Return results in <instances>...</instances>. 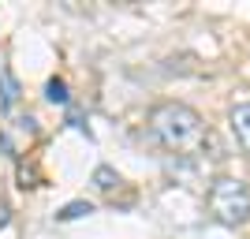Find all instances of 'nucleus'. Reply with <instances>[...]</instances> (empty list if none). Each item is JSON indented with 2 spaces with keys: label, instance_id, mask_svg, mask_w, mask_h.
<instances>
[{
  "label": "nucleus",
  "instance_id": "nucleus-6",
  "mask_svg": "<svg viewBox=\"0 0 250 239\" xmlns=\"http://www.w3.org/2000/svg\"><path fill=\"white\" fill-rule=\"evenodd\" d=\"M49 101H67V94H63V83H60V79H49Z\"/></svg>",
  "mask_w": 250,
  "mask_h": 239
},
{
  "label": "nucleus",
  "instance_id": "nucleus-7",
  "mask_svg": "<svg viewBox=\"0 0 250 239\" xmlns=\"http://www.w3.org/2000/svg\"><path fill=\"white\" fill-rule=\"evenodd\" d=\"M8 220H11V206H8V198L0 195V232L8 228Z\"/></svg>",
  "mask_w": 250,
  "mask_h": 239
},
{
  "label": "nucleus",
  "instance_id": "nucleus-1",
  "mask_svg": "<svg viewBox=\"0 0 250 239\" xmlns=\"http://www.w3.org/2000/svg\"><path fill=\"white\" fill-rule=\"evenodd\" d=\"M149 135L168 153H198L209 142V127L198 109L183 101H161L149 109Z\"/></svg>",
  "mask_w": 250,
  "mask_h": 239
},
{
  "label": "nucleus",
  "instance_id": "nucleus-5",
  "mask_svg": "<svg viewBox=\"0 0 250 239\" xmlns=\"http://www.w3.org/2000/svg\"><path fill=\"white\" fill-rule=\"evenodd\" d=\"M94 179H97V187H104V191L120 183V176H116L112 168H97V172H94Z\"/></svg>",
  "mask_w": 250,
  "mask_h": 239
},
{
  "label": "nucleus",
  "instance_id": "nucleus-2",
  "mask_svg": "<svg viewBox=\"0 0 250 239\" xmlns=\"http://www.w3.org/2000/svg\"><path fill=\"white\" fill-rule=\"evenodd\" d=\"M206 209L220 228H243L250 220V187L235 176H217L206 191Z\"/></svg>",
  "mask_w": 250,
  "mask_h": 239
},
{
  "label": "nucleus",
  "instance_id": "nucleus-4",
  "mask_svg": "<svg viewBox=\"0 0 250 239\" xmlns=\"http://www.w3.org/2000/svg\"><path fill=\"white\" fill-rule=\"evenodd\" d=\"M0 86H4V109H11V105H15V97H19V86H15V79H11L8 71L0 75Z\"/></svg>",
  "mask_w": 250,
  "mask_h": 239
},
{
  "label": "nucleus",
  "instance_id": "nucleus-3",
  "mask_svg": "<svg viewBox=\"0 0 250 239\" xmlns=\"http://www.w3.org/2000/svg\"><path fill=\"white\" fill-rule=\"evenodd\" d=\"M228 124H231V135H235L239 150L250 157V101L231 105V112H228Z\"/></svg>",
  "mask_w": 250,
  "mask_h": 239
}]
</instances>
